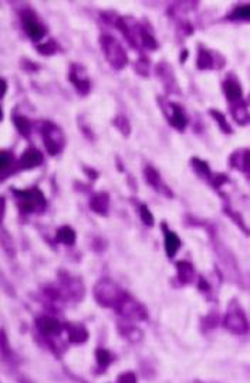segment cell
Returning a JSON list of instances; mask_svg holds the SVG:
<instances>
[{"label":"cell","mask_w":250,"mask_h":383,"mask_svg":"<svg viewBox=\"0 0 250 383\" xmlns=\"http://www.w3.org/2000/svg\"><path fill=\"white\" fill-rule=\"evenodd\" d=\"M165 114H167L168 119H169V123L174 126L175 130L183 131L186 128V116L183 115V110L179 105H176L174 103L167 104Z\"/></svg>","instance_id":"9"},{"label":"cell","mask_w":250,"mask_h":383,"mask_svg":"<svg viewBox=\"0 0 250 383\" xmlns=\"http://www.w3.org/2000/svg\"><path fill=\"white\" fill-rule=\"evenodd\" d=\"M43 164L42 152L35 148H30L26 152H23L20 156V166L23 169H33Z\"/></svg>","instance_id":"12"},{"label":"cell","mask_w":250,"mask_h":383,"mask_svg":"<svg viewBox=\"0 0 250 383\" xmlns=\"http://www.w3.org/2000/svg\"><path fill=\"white\" fill-rule=\"evenodd\" d=\"M37 325H39V329L46 335H57V334H60V329H61L60 328V322L57 321L56 318H51V316L39 318Z\"/></svg>","instance_id":"13"},{"label":"cell","mask_w":250,"mask_h":383,"mask_svg":"<svg viewBox=\"0 0 250 383\" xmlns=\"http://www.w3.org/2000/svg\"><path fill=\"white\" fill-rule=\"evenodd\" d=\"M229 20L232 21H250V5L237 6L229 14Z\"/></svg>","instance_id":"21"},{"label":"cell","mask_w":250,"mask_h":383,"mask_svg":"<svg viewBox=\"0 0 250 383\" xmlns=\"http://www.w3.org/2000/svg\"><path fill=\"white\" fill-rule=\"evenodd\" d=\"M225 210H226V214H228V216H230L232 219L236 221L237 226L242 227V230H243L244 233H247V234H250V230H249V229H247V227H246V225H244V221H243V220H242V217H240V214H239V213H237V212H232L230 209H225Z\"/></svg>","instance_id":"28"},{"label":"cell","mask_w":250,"mask_h":383,"mask_svg":"<svg viewBox=\"0 0 250 383\" xmlns=\"http://www.w3.org/2000/svg\"><path fill=\"white\" fill-rule=\"evenodd\" d=\"M94 297L103 307H118L122 302L127 294L122 293L111 281L103 280L98 282L94 288Z\"/></svg>","instance_id":"2"},{"label":"cell","mask_w":250,"mask_h":383,"mask_svg":"<svg viewBox=\"0 0 250 383\" xmlns=\"http://www.w3.org/2000/svg\"><path fill=\"white\" fill-rule=\"evenodd\" d=\"M101 47H103V51H104L105 58L108 60V62L111 64L114 69L121 70L127 66V62H128L127 53H125L122 46L114 37H111V36L101 37Z\"/></svg>","instance_id":"4"},{"label":"cell","mask_w":250,"mask_h":383,"mask_svg":"<svg viewBox=\"0 0 250 383\" xmlns=\"http://www.w3.org/2000/svg\"><path fill=\"white\" fill-rule=\"evenodd\" d=\"M145 178L146 182H148V185H151L155 189H158V192H164L162 190V180H161V175L158 172L153 169L152 166H148L145 169Z\"/></svg>","instance_id":"23"},{"label":"cell","mask_w":250,"mask_h":383,"mask_svg":"<svg viewBox=\"0 0 250 383\" xmlns=\"http://www.w3.org/2000/svg\"><path fill=\"white\" fill-rule=\"evenodd\" d=\"M223 324H225V328L235 335H244L249 332V321L244 315L243 309L236 301L230 302Z\"/></svg>","instance_id":"3"},{"label":"cell","mask_w":250,"mask_h":383,"mask_svg":"<svg viewBox=\"0 0 250 383\" xmlns=\"http://www.w3.org/2000/svg\"><path fill=\"white\" fill-rule=\"evenodd\" d=\"M70 81L74 84V87L78 91V94L81 95H87L90 92V80L87 78V76L84 74L83 67L73 64L71 66V71H70Z\"/></svg>","instance_id":"8"},{"label":"cell","mask_w":250,"mask_h":383,"mask_svg":"<svg viewBox=\"0 0 250 383\" xmlns=\"http://www.w3.org/2000/svg\"><path fill=\"white\" fill-rule=\"evenodd\" d=\"M57 240L63 243V244H67V246H71L74 244L76 241V233L70 226H63L58 232H57Z\"/></svg>","instance_id":"20"},{"label":"cell","mask_w":250,"mask_h":383,"mask_svg":"<svg viewBox=\"0 0 250 383\" xmlns=\"http://www.w3.org/2000/svg\"><path fill=\"white\" fill-rule=\"evenodd\" d=\"M192 164H194V169L196 171V173L203 179H208V180H212L213 178V175H212V172L209 169V165L206 162H203L201 159H198V157H194L192 159Z\"/></svg>","instance_id":"24"},{"label":"cell","mask_w":250,"mask_h":383,"mask_svg":"<svg viewBox=\"0 0 250 383\" xmlns=\"http://www.w3.org/2000/svg\"><path fill=\"white\" fill-rule=\"evenodd\" d=\"M196 66H198V69L199 70L213 69V66H215V58H213V55L210 54L208 50H205V48H199L198 60H196Z\"/></svg>","instance_id":"17"},{"label":"cell","mask_w":250,"mask_h":383,"mask_svg":"<svg viewBox=\"0 0 250 383\" xmlns=\"http://www.w3.org/2000/svg\"><path fill=\"white\" fill-rule=\"evenodd\" d=\"M90 207L98 214H107L108 207H110V198L107 193H97L94 198L91 199Z\"/></svg>","instance_id":"14"},{"label":"cell","mask_w":250,"mask_h":383,"mask_svg":"<svg viewBox=\"0 0 250 383\" xmlns=\"http://www.w3.org/2000/svg\"><path fill=\"white\" fill-rule=\"evenodd\" d=\"M37 50H39V53L43 55H51L54 54L57 50H58V46H57L54 40H50L47 41V43H43L40 46H37Z\"/></svg>","instance_id":"26"},{"label":"cell","mask_w":250,"mask_h":383,"mask_svg":"<svg viewBox=\"0 0 250 383\" xmlns=\"http://www.w3.org/2000/svg\"><path fill=\"white\" fill-rule=\"evenodd\" d=\"M232 115L236 119L239 123H246L249 119V114H247V108L242 101L233 104L232 105Z\"/></svg>","instance_id":"22"},{"label":"cell","mask_w":250,"mask_h":383,"mask_svg":"<svg viewBox=\"0 0 250 383\" xmlns=\"http://www.w3.org/2000/svg\"><path fill=\"white\" fill-rule=\"evenodd\" d=\"M97 361L100 365H104V366H107V365L110 363V361H111V356H110V354H108L107 350H104V349H98Z\"/></svg>","instance_id":"31"},{"label":"cell","mask_w":250,"mask_h":383,"mask_svg":"<svg viewBox=\"0 0 250 383\" xmlns=\"http://www.w3.org/2000/svg\"><path fill=\"white\" fill-rule=\"evenodd\" d=\"M118 383H137V379L132 372H125L118 377Z\"/></svg>","instance_id":"32"},{"label":"cell","mask_w":250,"mask_h":383,"mask_svg":"<svg viewBox=\"0 0 250 383\" xmlns=\"http://www.w3.org/2000/svg\"><path fill=\"white\" fill-rule=\"evenodd\" d=\"M223 92L232 104L242 101V87L235 77H228L223 82Z\"/></svg>","instance_id":"10"},{"label":"cell","mask_w":250,"mask_h":383,"mask_svg":"<svg viewBox=\"0 0 250 383\" xmlns=\"http://www.w3.org/2000/svg\"><path fill=\"white\" fill-rule=\"evenodd\" d=\"M210 115L215 118L217 123H219V126H221V130L223 132H226V134H232V128H230L229 122H228V119H226V116L223 115L222 112H219V111L215 110H210Z\"/></svg>","instance_id":"25"},{"label":"cell","mask_w":250,"mask_h":383,"mask_svg":"<svg viewBox=\"0 0 250 383\" xmlns=\"http://www.w3.org/2000/svg\"><path fill=\"white\" fill-rule=\"evenodd\" d=\"M42 134L46 149L50 155H57L63 151L64 144H66V138H64L63 131L57 125H54L53 122H44Z\"/></svg>","instance_id":"5"},{"label":"cell","mask_w":250,"mask_h":383,"mask_svg":"<svg viewBox=\"0 0 250 383\" xmlns=\"http://www.w3.org/2000/svg\"><path fill=\"white\" fill-rule=\"evenodd\" d=\"M178 267V278L183 282V284H189L192 282L195 278V268L191 263L188 261H179L176 264Z\"/></svg>","instance_id":"16"},{"label":"cell","mask_w":250,"mask_h":383,"mask_svg":"<svg viewBox=\"0 0 250 383\" xmlns=\"http://www.w3.org/2000/svg\"><path fill=\"white\" fill-rule=\"evenodd\" d=\"M67 331H69V338L71 342L81 343L87 341V338H88L87 331L84 329V327H80V325H69Z\"/></svg>","instance_id":"18"},{"label":"cell","mask_w":250,"mask_h":383,"mask_svg":"<svg viewBox=\"0 0 250 383\" xmlns=\"http://www.w3.org/2000/svg\"><path fill=\"white\" fill-rule=\"evenodd\" d=\"M21 23H23V27L26 30L27 36L33 41L42 40L44 35H46L44 26L39 21L37 16L30 10H26L24 13L21 14Z\"/></svg>","instance_id":"6"},{"label":"cell","mask_w":250,"mask_h":383,"mask_svg":"<svg viewBox=\"0 0 250 383\" xmlns=\"http://www.w3.org/2000/svg\"><path fill=\"white\" fill-rule=\"evenodd\" d=\"M164 230H165V250H167L168 257H174L181 247V240L176 236V233L169 232L165 227Z\"/></svg>","instance_id":"15"},{"label":"cell","mask_w":250,"mask_h":383,"mask_svg":"<svg viewBox=\"0 0 250 383\" xmlns=\"http://www.w3.org/2000/svg\"><path fill=\"white\" fill-rule=\"evenodd\" d=\"M117 311L121 315H124L127 318H132V320H145L146 318V311L144 307L137 301H134L128 295L117 307Z\"/></svg>","instance_id":"7"},{"label":"cell","mask_w":250,"mask_h":383,"mask_svg":"<svg viewBox=\"0 0 250 383\" xmlns=\"http://www.w3.org/2000/svg\"><path fill=\"white\" fill-rule=\"evenodd\" d=\"M13 162V156L12 153L7 151L2 152V171L6 172L9 168H10V164Z\"/></svg>","instance_id":"30"},{"label":"cell","mask_w":250,"mask_h":383,"mask_svg":"<svg viewBox=\"0 0 250 383\" xmlns=\"http://www.w3.org/2000/svg\"><path fill=\"white\" fill-rule=\"evenodd\" d=\"M139 216H141V219H142V221L145 223L146 226H152L153 216H152V213L149 212V209H148L145 205L141 206V209H139Z\"/></svg>","instance_id":"27"},{"label":"cell","mask_w":250,"mask_h":383,"mask_svg":"<svg viewBox=\"0 0 250 383\" xmlns=\"http://www.w3.org/2000/svg\"><path fill=\"white\" fill-rule=\"evenodd\" d=\"M13 195L17 199V206L23 213L43 212L46 205H47L43 193L37 187L28 189V190L14 189Z\"/></svg>","instance_id":"1"},{"label":"cell","mask_w":250,"mask_h":383,"mask_svg":"<svg viewBox=\"0 0 250 383\" xmlns=\"http://www.w3.org/2000/svg\"><path fill=\"white\" fill-rule=\"evenodd\" d=\"M13 122H14V126L17 128V131L20 132L23 137L24 138L30 137L32 130H33V125H32V122L28 121L26 116L16 115L13 118Z\"/></svg>","instance_id":"19"},{"label":"cell","mask_w":250,"mask_h":383,"mask_svg":"<svg viewBox=\"0 0 250 383\" xmlns=\"http://www.w3.org/2000/svg\"><path fill=\"white\" fill-rule=\"evenodd\" d=\"M230 165L237 171H242L244 175H247L250 178V151L240 149V151L235 152L230 156Z\"/></svg>","instance_id":"11"},{"label":"cell","mask_w":250,"mask_h":383,"mask_svg":"<svg viewBox=\"0 0 250 383\" xmlns=\"http://www.w3.org/2000/svg\"><path fill=\"white\" fill-rule=\"evenodd\" d=\"M114 125L118 128L124 135H128L130 134V125H128V119L124 118V116H118L117 119H114Z\"/></svg>","instance_id":"29"}]
</instances>
